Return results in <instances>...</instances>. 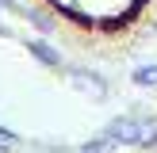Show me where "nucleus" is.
<instances>
[{"instance_id":"nucleus-1","label":"nucleus","mask_w":157,"mask_h":153,"mask_svg":"<svg viewBox=\"0 0 157 153\" xmlns=\"http://www.w3.org/2000/svg\"><path fill=\"white\" fill-rule=\"evenodd\" d=\"M104 134L111 142H119V145H142V119L138 115H119V119L107 122Z\"/></svg>"},{"instance_id":"nucleus-2","label":"nucleus","mask_w":157,"mask_h":153,"mask_svg":"<svg viewBox=\"0 0 157 153\" xmlns=\"http://www.w3.org/2000/svg\"><path fill=\"white\" fill-rule=\"evenodd\" d=\"M69 84L88 99H107V80L92 69H69Z\"/></svg>"},{"instance_id":"nucleus-3","label":"nucleus","mask_w":157,"mask_h":153,"mask_svg":"<svg viewBox=\"0 0 157 153\" xmlns=\"http://www.w3.org/2000/svg\"><path fill=\"white\" fill-rule=\"evenodd\" d=\"M31 54H35L42 65H50V69H58V65H61V54L54 50L50 42H38V38H35V42H31Z\"/></svg>"},{"instance_id":"nucleus-4","label":"nucleus","mask_w":157,"mask_h":153,"mask_svg":"<svg viewBox=\"0 0 157 153\" xmlns=\"http://www.w3.org/2000/svg\"><path fill=\"white\" fill-rule=\"evenodd\" d=\"M81 153H119V142H111V138H92V142L81 145Z\"/></svg>"},{"instance_id":"nucleus-5","label":"nucleus","mask_w":157,"mask_h":153,"mask_svg":"<svg viewBox=\"0 0 157 153\" xmlns=\"http://www.w3.org/2000/svg\"><path fill=\"white\" fill-rule=\"evenodd\" d=\"M142 145L146 149L157 145V119H142Z\"/></svg>"},{"instance_id":"nucleus-6","label":"nucleus","mask_w":157,"mask_h":153,"mask_svg":"<svg viewBox=\"0 0 157 153\" xmlns=\"http://www.w3.org/2000/svg\"><path fill=\"white\" fill-rule=\"evenodd\" d=\"M134 84H142V88H150V84H157V65H146L134 73Z\"/></svg>"},{"instance_id":"nucleus-7","label":"nucleus","mask_w":157,"mask_h":153,"mask_svg":"<svg viewBox=\"0 0 157 153\" xmlns=\"http://www.w3.org/2000/svg\"><path fill=\"white\" fill-rule=\"evenodd\" d=\"M0 153H8V149H4V145H0Z\"/></svg>"}]
</instances>
